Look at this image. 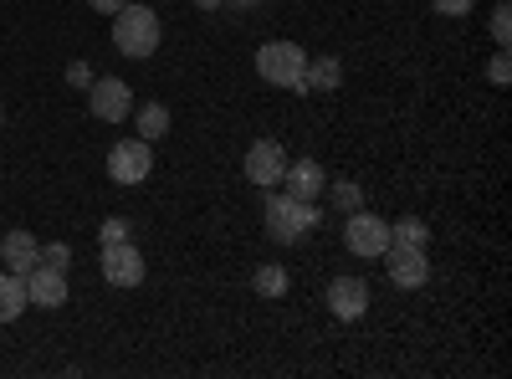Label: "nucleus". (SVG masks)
Instances as JSON below:
<instances>
[{
  "mask_svg": "<svg viewBox=\"0 0 512 379\" xmlns=\"http://www.w3.org/2000/svg\"><path fill=\"white\" fill-rule=\"evenodd\" d=\"M195 6H200V11H221V6H226V0H195Z\"/></svg>",
  "mask_w": 512,
  "mask_h": 379,
  "instance_id": "nucleus-27",
  "label": "nucleus"
},
{
  "mask_svg": "<svg viewBox=\"0 0 512 379\" xmlns=\"http://www.w3.org/2000/svg\"><path fill=\"white\" fill-rule=\"evenodd\" d=\"M303 82H308V93H333L338 82H344V62L338 57H308Z\"/></svg>",
  "mask_w": 512,
  "mask_h": 379,
  "instance_id": "nucleus-15",
  "label": "nucleus"
},
{
  "mask_svg": "<svg viewBox=\"0 0 512 379\" xmlns=\"http://www.w3.org/2000/svg\"><path fill=\"white\" fill-rule=\"evenodd\" d=\"M88 6H93L98 16H113V11H123V6H128V0H88Z\"/></svg>",
  "mask_w": 512,
  "mask_h": 379,
  "instance_id": "nucleus-26",
  "label": "nucleus"
},
{
  "mask_svg": "<svg viewBox=\"0 0 512 379\" xmlns=\"http://www.w3.org/2000/svg\"><path fill=\"white\" fill-rule=\"evenodd\" d=\"M26 308H31V298H26V277L0 272V323H16Z\"/></svg>",
  "mask_w": 512,
  "mask_h": 379,
  "instance_id": "nucleus-14",
  "label": "nucleus"
},
{
  "mask_svg": "<svg viewBox=\"0 0 512 379\" xmlns=\"http://www.w3.org/2000/svg\"><path fill=\"white\" fill-rule=\"evenodd\" d=\"M26 298H31V308H62L67 303V272L36 262L26 272Z\"/></svg>",
  "mask_w": 512,
  "mask_h": 379,
  "instance_id": "nucleus-11",
  "label": "nucleus"
},
{
  "mask_svg": "<svg viewBox=\"0 0 512 379\" xmlns=\"http://www.w3.org/2000/svg\"><path fill=\"white\" fill-rule=\"evenodd\" d=\"M41 262H47V267H62V272H67V262H72V246H62V241L41 246Z\"/></svg>",
  "mask_w": 512,
  "mask_h": 379,
  "instance_id": "nucleus-22",
  "label": "nucleus"
},
{
  "mask_svg": "<svg viewBox=\"0 0 512 379\" xmlns=\"http://www.w3.org/2000/svg\"><path fill=\"white\" fill-rule=\"evenodd\" d=\"M251 287H256V298H267V303H277V298H287V287H292V272H287L282 262H267V267H256Z\"/></svg>",
  "mask_w": 512,
  "mask_h": 379,
  "instance_id": "nucleus-16",
  "label": "nucleus"
},
{
  "mask_svg": "<svg viewBox=\"0 0 512 379\" xmlns=\"http://www.w3.org/2000/svg\"><path fill=\"white\" fill-rule=\"evenodd\" d=\"M88 108H93V118H103V123H123L128 113H134V88H128L123 77H93Z\"/></svg>",
  "mask_w": 512,
  "mask_h": 379,
  "instance_id": "nucleus-8",
  "label": "nucleus"
},
{
  "mask_svg": "<svg viewBox=\"0 0 512 379\" xmlns=\"http://www.w3.org/2000/svg\"><path fill=\"white\" fill-rule=\"evenodd\" d=\"M390 241H395V246H425V241H431V226H425V221H415V216H405V221H390Z\"/></svg>",
  "mask_w": 512,
  "mask_h": 379,
  "instance_id": "nucleus-18",
  "label": "nucleus"
},
{
  "mask_svg": "<svg viewBox=\"0 0 512 379\" xmlns=\"http://www.w3.org/2000/svg\"><path fill=\"white\" fill-rule=\"evenodd\" d=\"M0 262H6V272L26 277L41 262V241L31 231H6V241H0Z\"/></svg>",
  "mask_w": 512,
  "mask_h": 379,
  "instance_id": "nucleus-13",
  "label": "nucleus"
},
{
  "mask_svg": "<svg viewBox=\"0 0 512 379\" xmlns=\"http://www.w3.org/2000/svg\"><path fill=\"white\" fill-rule=\"evenodd\" d=\"M262 216H267V236L287 246V241H303V236L318 226V205L287 195L282 185H272V190H267V205H262Z\"/></svg>",
  "mask_w": 512,
  "mask_h": 379,
  "instance_id": "nucleus-2",
  "label": "nucleus"
},
{
  "mask_svg": "<svg viewBox=\"0 0 512 379\" xmlns=\"http://www.w3.org/2000/svg\"><path fill=\"white\" fill-rule=\"evenodd\" d=\"M384 272H390V282L400 292H415L431 282V262H425V246H384Z\"/></svg>",
  "mask_w": 512,
  "mask_h": 379,
  "instance_id": "nucleus-7",
  "label": "nucleus"
},
{
  "mask_svg": "<svg viewBox=\"0 0 512 379\" xmlns=\"http://www.w3.org/2000/svg\"><path fill=\"white\" fill-rule=\"evenodd\" d=\"M328 195H333V205L344 210V216H349V210H359V205H364V190H359V180H338V185H333Z\"/></svg>",
  "mask_w": 512,
  "mask_h": 379,
  "instance_id": "nucleus-19",
  "label": "nucleus"
},
{
  "mask_svg": "<svg viewBox=\"0 0 512 379\" xmlns=\"http://www.w3.org/2000/svg\"><path fill=\"white\" fill-rule=\"evenodd\" d=\"M154 170V144L149 139H123L108 154V180L113 185H144Z\"/></svg>",
  "mask_w": 512,
  "mask_h": 379,
  "instance_id": "nucleus-5",
  "label": "nucleus"
},
{
  "mask_svg": "<svg viewBox=\"0 0 512 379\" xmlns=\"http://www.w3.org/2000/svg\"><path fill=\"white\" fill-rule=\"evenodd\" d=\"M226 6H241L246 11V6H262V0H226Z\"/></svg>",
  "mask_w": 512,
  "mask_h": 379,
  "instance_id": "nucleus-28",
  "label": "nucleus"
},
{
  "mask_svg": "<svg viewBox=\"0 0 512 379\" xmlns=\"http://www.w3.org/2000/svg\"><path fill=\"white\" fill-rule=\"evenodd\" d=\"M282 190L297 195V200H318L328 190V175L318 159H287V175H282Z\"/></svg>",
  "mask_w": 512,
  "mask_h": 379,
  "instance_id": "nucleus-12",
  "label": "nucleus"
},
{
  "mask_svg": "<svg viewBox=\"0 0 512 379\" xmlns=\"http://www.w3.org/2000/svg\"><path fill=\"white\" fill-rule=\"evenodd\" d=\"M169 123H175V118H169V108H164V103H144V108H139V139L159 144V139L169 134Z\"/></svg>",
  "mask_w": 512,
  "mask_h": 379,
  "instance_id": "nucleus-17",
  "label": "nucleus"
},
{
  "mask_svg": "<svg viewBox=\"0 0 512 379\" xmlns=\"http://www.w3.org/2000/svg\"><path fill=\"white\" fill-rule=\"evenodd\" d=\"M241 170H246V180H251L256 190L282 185V175H287V149H282V139H256V144L246 149V159H241Z\"/></svg>",
  "mask_w": 512,
  "mask_h": 379,
  "instance_id": "nucleus-6",
  "label": "nucleus"
},
{
  "mask_svg": "<svg viewBox=\"0 0 512 379\" xmlns=\"http://www.w3.org/2000/svg\"><path fill=\"white\" fill-rule=\"evenodd\" d=\"M308 52L297 41H262L256 47V77L272 82V88H292V93H308Z\"/></svg>",
  "mask_w": 512,
  "mask_h": 379,
  "instance_id": "nucleus-3",
  "label": "nucleus"
},
{
  "mask_svg": "<svg viewBox=\"0 0 512 379\" xmlns=\"http://www.w3.org/2000/svg\"><path fill=\"white\" fill-rule=\"evenodd\" d=\"M98 241H103V246H113V241H128V221H123V216H108V221L98 226Z\"/></svg>",
  "mask_w": 512,
  "mask_h": 379,
  "instance_id": "nucleus-20",
  "label": "nucleus"
},
{
  "mask_svg": "<svg viewBox=\"0 0 512 379\" xmlns=\"http://www.w3.org/2000/svg\"><path fill=\"white\" fill-rule=\"evenodd\" d=\"M0 123H6V108H0Z\"/></svg>",
  "mask_w": 512,
  "mask_h": 379,
  "instance_id": "nucleus-29",
  "label": "nucleus"
},
{
  "mask_svg": "<svg viewBox=\"0 0 512 379\" xmlns=\"http://www.w3.org/2000/svg\"><path fill=\"white\" fill-rule=\"evenodd\" d=\"M344 246L354 251L359 262H374V257H384V246H390V221L384 216H374V210H349L344 216Z\"/></svg>",
  "mask_w": 512,
  "mask_h": 379,
  "instance_id": "nucleus-4",
  "label": "nucleus"
},
{
  "mask_svg": "<svg viewBox=\"0 0 512 379\" xmlns=\"http://www.w3.org/2000/svg\"><path fill=\"white\" fill-rule=\"evenodd\" d=\"M507 16H512V6L502 0V6L492 11V36H497V47H507V36H512V21H507Z\"/></svg>",
  "mask_w": 512,
  "mask_h": 379,
  "instance_id": "nucleus-21",
  "label": "nucleus"
},
{
  "mask_svg": "<svg viewBox=\"0 0 512 379\" xmlns=\"http://www.w3.org/2000/svg\"><path fill=\"white\" fill-rule=\"evenodd\" d=\"M436 16H472L477 11V0H431Z\"/></svg>",
  "mask_w": 512,
  "mask_h": 379,
  "instance_id": "nucleus-24",
  "label": "nucleus"
},
{
  "mask_svg": "<svg viewBox=\"0 0 512 379\" xmlns=\"http://www.w3.org/2000/svg\"><path fill=\"white\" fill-rule=\"evenodd\" d=\"M328 308H333V318L359 323L369 313V282L364 277H333L328 282Z\"/></svg>",
  "mask_w": 512,
  "mask_h": 379,
  "instance_id": "nucleus-10",
  "label": "nucleus"
},
{
  "mask_svg": "<svg viewBox=\"0 0 512 379\" xmlns=\"http://www.w3.org/2000/svg\"><path fill=\"white\" fill-rule=\"evenodd\" d=\"M487 77H492V88H507V77H512V62H507V47L492 57V67H487Z\"/></svg>",
  "mask_w": 512,
  "mask_h": 379,
  "instance_id": "nucleus-23",
  "label": "nucleus"
},
{
  "mask_svg": "<svg viewBox=\"0 0 512 379\" xmlns=\"http://www.w3.org/2000/svg\"><path fill=\"white\" fill-rule=\"evenodd\" d=\"M159 41H164V26L149 6H123L113 11V47L123 57H134V62H149L159 52Z\"/></svg>",
  "mask_w": 512,
  "mask_h": 379,
  "instance_id": "nucleus-1",
  "label": "nucleus"
},
{
  "mask_svg": "<svg viewBox=\"0 0 512 379\" xmlns=\"http://www.w3.org/2000/svg\"><path fill=\"white\" fill-rule=\"evenodd\" d=\"M144 251L134 246V241H113V246H103V277H108V287H139L144 282Z\"/></svg>",
  "mask_w": 512,
  "mask_h": 379,
  "instance_id": "nucleus-9",
  "label": "nucleus"
},
{
  "mask_svg": "<svg viewBox=\"0 0 512 379\" xmlns=\"http://www.w3.org/2000/svg\"><path fill=\"white\" fill-rule=\"evenodd\" d=\"M67 82H72V88H93V72H88V62H72V67H67Z\"/></svg>",
  "mask_w": 512,
  "mask_h": 379,
  "instance_id": "nucleus-25",
  "label": "nucleus"
}]
</instances>
